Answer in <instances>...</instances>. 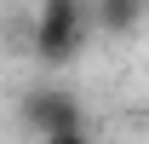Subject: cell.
Segmentation results:
<instances>
[{
  "mask_svg": "<svg viewBox=\"0 0 149 144\" xmlns=\"http://www.w3.org/2000/svg\"><path fill=\"white\" fill-rule=\"evenodd\" d=\"M29 46L46 69H63L86 52V6L80 0H40L35 29H29Z\"/></svg>",
  "mask_w": 149,
  "mask_h": 144,
  "instance_id": "6da1fadb",
  "label": "cell"
},
{
  "mask_svg": "<svg viewBox=\"0 0 149 144\" xmlns=\"http://www.w3.org/2000/svg\"><path fill=\"white\" fill-rule=\"evenodd\" d=\"M17 115H23V127H29L40 144L57 138V133L86 127V104H80L69 87H29V92H23V104H17Z\"/></svg>",
  "mask_w": 149,
  "mask_h": 144,
  "instance_id": "7a4b0ae2",
  "label": "cell"
},
{
  "mask_svg": "<svg viewBox=\"0 0 149 144\" xmlns=\"http://www.w3.org/2000/svg\"><path fill=\"white\" fill-rule=\"evenodd\" d=\"M143 18V0H97V29L103 35H126Z\"/></svg>",
  "mask_w": 149,
  "mask_h": 144,
  "instance_id": "3957f363",
  "label": "cell"
},
{
  "mask_svg": "<svg viewBox=\"0 0 149 144\" xmlns=\"http://www.w3.org/2000/svg\"><path fill=\"white\" fill-rule=\"evenodd\" d=\"M46 144H92V133H86V127H74V133H57V138H46Z\"/></svg>",
  "mask_w": 149,
  "mask_h": 144,
  "instance_id": "277c9868",
  "label": "cell"
}]
</instances>
